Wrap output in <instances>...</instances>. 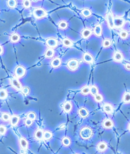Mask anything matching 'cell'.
<instances>
[{
  "label": "cell",
  "mask_w": 130,
  "mask_h": 154,
  "mask_svg": "<svg viewBox=\"0 0 130 154\" xmlns=\"http://www.w3.org/2000/svg\"><path fill=\"white\" fill-rule=\"evenodd\" d=\"M62 143L65 146H69L71 144V141L68 137H64L62 139Z\"/></svg>",
  "instance_id": "obj_31"
},
{
  "label": "cell",
  "mask_w": 130,
  "mask_h": 154,
  "mask_svg": "<svg viewBox=\"0 0 130 154\" xmlns=\"http://www.w3.org/2000/svg\"><path fill=\"white\" fill-rule=\"evenodd\" d=\"M127 129H128V130H129V131H130V122H129V123L128 126H127Z\"/></svg>",
  "instance_id": "obj_45"
},
{
  "label": "cell",
  "mask_w": 130,
  "mask_h": 154,
  "mask_svg": "<svg viewBox=\"0 0 130 154\" xmlns=\"http://www.w3.org/2000/svg\"><path fill=\"white\" fill-rule=\"evenodd\" d=\"M83 60L88 64H91L93 62V57L91 54L88 53H84L83 55Z\"/></svg>",
  "instance_id": "obj_14"
},
{
  "label": "cell",
  "mask_w": 130,
  "mask_h": 154,
  "mask_svg": "<svg viewBox=\"0 0 130 154\" xmlns=\"http://www.w3.org/2000/svg\"><path fill=\"white\" fill-rule=\"evenodd\" d=\"M8 96V93L5 89H0V98L5 99Z\"/></svg>",
  "instance_id": "obj_36"
},
{
  "label": "cell",
  "mask_w": 130,
  "mask_h": 154,
  "mask_svg": "<svg viewBox=\"0 0 130 154\" xmlns=\"http://www.w3.org/2000/svg\"><path fill=\"white\" fill-rule=\"evenodd\" d=\"M3 53V48L2 46H0V55H2Z\"/></svg>",
  "instance_id": "obj_44"
},
{
  "label": "cell",
  "mask_w": 130,
  "mask_h": 154,
  "mask_svg": "<svg viewBox=\"0 0 130 154\" xmlns=\"http://www.w3.org/2000/svg\"><path fill=\"white\" fill-rule=\"evenodd\" d=\"M26 74V70L25 67L22 65H18L15 69V74L18 78H23Z\"/></svg>",
  "instance_id": "obj_4"
},
{
  "label": "cell",
  "mask_w": 130,
  "mask_h": 154,
  "mask_svg": "<svg viewBox=\"0 0 130 154\" xmlns=\"http://www.w3.org/2000/svg\"><path fill=\"white\" fill-rule=\"evenodd\" d=\"M19 143L21 145V147L24 150H26L28 148V141L24 138H21L19 140Z\"/></svg>",
  "instance_id": "obj_19"
},
{
  "label": "cell",
  "mask_w": 130,
  "mask_h": 154,
  "mask_svg": "<svg viewBox=\"0 0 130 154\" xmlns=\"http://www.w3.org/2000/svg\"><path fill=\"white\" fill-rule=\"evenodd\" d=\"M23 6L25 8H30L31 6V1H28V0H26V1H23Z\"/></svg>",
  "instance_id": "obj_40"
},
{
  "label": "cell",
  "mask_w": 130,
  "mask_h": 154,
  "mask_svg": "<svg viewBox=\"0 0 130 154\" xmlns=\"http://www.w3.org/2000/svg\"><path fill=\"white\" fill-rule=\"evenodd\" d=\"M2 120H3V121L7 122V121H10V120L11 117H10V115L9 113L5 112V113H2Z\"/></svg>",
  "instance_id": "obj_34"
},
{
  "label": "cell",
  "mask_w": 130,
  "mask_h": 154,
  "mask_svg": "<svg viewBox=\"0 0 130 154\" xmlns=\"http://www.w3.org/2000/svg\"><path fill=\"white\" fill-rule=\"evenodd\" d=\"M7 3H8V7L11 8H15V7L17 6V2L15 0H9V1H8Z\"/></svg>",
  "instance_id": "obj_35"
},
{
  "label": "cell",
  "mask_w": 130,
  "mask_h": 154,
  "mask_svg": "<svg viewBox=\"0 0 130 154\" xmlns=\"http://www.w3.org/2000/svg\"><path fill=\"white\" fill-rule=\"evenodd\" d=\"M62 43L63 45L64 46H65V47H70V46H72L73 45L72 41L70 40H69V39L67 38V37H65V38H64L63 40Z\"/></svg>",
  "instance_id": "obj_28"
},
{
  "label": "cell",
  "mask_w": 130,
  "mask_h": 154,
  "mask_svg": "<svg viewBox=\"0 0 130 154\" xmlns=\"http://www.w3.org/2000/svg\"><path fill=\"white\" fill-rule=\"evenodd\" d=\"M46 44L50 48L53 49L57 47L59 42H58V40L55 37H49L46 40Z\"/></svg>",
  "instance_id": "obj_5"
},
{
  "label": "cell",
  "mask_w": 130,
  "mask_h": 154,
  "mask_svg": "<svg viewBox=\"0 0 130 154\" xmlns=\"http://www.w3.org/2000/svg\"><path fill=\"white\" fill-rule=\"evenodd\" d=\"M124 67H125V69H126V70L130 71V64H125Z\"/></svg>",
  "instance_id": "obj_43"
},
{
  "label": "cell",
  "mask_w": 130,
  "mask_h": 154,
  "mask_svg": "<svg viewBox=\"0 0 130 154\" xmlns=\"http://www.w3.org/2000/svg\"><path fill=\"white\" fill-rule=\"evenodd\" d=\"M93 33L97 37H100L102 35V27L100 24H98L94 27Z\"/></svg>",
  "instance_id": "obj_13"
},
{
  "label": "cell",
  "mask_w": 130,
  "mask_h": 154,
  "mask_svg": "<svg viewBox=\"0 0 130 154\" xmlns=\"http://www.w3.org/2000/svg\"><path fill=\"white\" fill-rule=\"evenodd\" d=\"M81 15L84 17H85V18H88V17H89L91 15L92 12L89 9H88V8H84V9H83L81 10Z\"/></svg>",
  "instance_id": "obj_21"
},
{
  "label": "cell",
  "mask_w": 130,
  "mask_h": 154,
  "mask_svg": "<svg viewBox=\"0 0 130 154\" xmlns=\"http://www.w3.org/2000/svg\"><path fill=\"white\" fill-rule=\"evenodd\" d=\"M6 132H7V127L5 126L1 125V126H0V134H5L6 133Z\"/></svg>",
  "instance_id": "obj_41"
},
{
  "label": "cell",
  "mask_w": 130,
  "mask_h": 154,
  "mask_svg": "<svg viewBox=\"0 0 130 154\" xmlns=\"http://www.w3.org/2000/svg\"><path fill=\"white\" fill-rule=\"evenodd\" d=\"M62 64V61L61 59L59 57L55 58V59H53L51 60V63H50V65L53 68H58Z\"/></svg>",
  "instance_id": "obj_12"
},
{
  "label": "cell",
  "mask_w": 130,
  "mask_h": 154,
  "mask_svg": "<svg viewBox=\"0 0 130 154\" xmlns=\"http://www.w3.org/2000/svg\"><path fill=\"white\" fill-rule=\"evenodd\" d=\"M78 114L80 117H83V118H86L89 115V112L88 110L84 107H81L78 110Z\"/></svg>",
  "instance_id": "obj_15"
},
{
  "label": "cell",
  "mask_w": 130,
  "mask_h": 154,
  "mask_svg": "<svg viewBox=\"0 0 130 154\" xmlns=\"http://www.w3.org/2000/svg\"><path fill=\"white\" fill-rule=\"evenodd\" d=\"M54 53H55V51H54L53 49L48 48L45 53V56L46 58H48V59L52 58L53 56Z\"/></svg>",
  "instance_id": "obj_23"
},
{
  "label": "cell",
  "mask_w": 130,
  "mask_h": 154,
  "mask_svg": "<svg viewBox=\"0 0 130 154\" xmlns=\"http://www.w3.org/2000/svg\"><path fill=\"white\" fill-rule=\"evenodd\" d=\"M90 94L93 97L98 94V88L97 86L92 85L90 87Z\"/></svg>",
  "instance_id": "obj_27"
},
{
  "label": "cell",
  "mask_w": 130,
  "mask_h": 154,
  "mask_svg": "<svg viewBox=\"0 0 130 154\" xmlns=\"http://www.w3.org/2000/svg\"><path fill=\"white\" fill-rule=\"evenodd\" d=\"M27 119H29L32 120V121H34V120H35L36 119V115L34 112H30L27 113Z\"/></svg>",
  "instance_id": "obj_37"
},
{
  "label": "cell",
  "mask_w": 130,
  "mask_h": 154,
  "mask_svg": "<svg viewBox=\"0 0 130 154\" xmlns=\"http://www.w3.org/2000/svg\"><path fill=\"white\" fill-rule=\"evenodd\" d=\"M94 98H95V100L97 102H98V103L102 102L103 100V96H102L101 94H98L96 96H95Z\"/></svg>",
  "instance_id": "obj_38"
},
{
  "label": "cell",
  "mask_w": 130,
  "mask_h": 154,
  "mask_svg": "<svg viewBox=\"0 0 130 154\" xmlns=\"http://www.w3.org/2000/svg\"><path fill=\"white\" fill-rule=\"evenodd\" d=\"M72 105L71 102H66L64 103V107H63L64 112H66V113H69L72 110Z\"/></svg>",
  "instance_id": "obj_18"
},
{
  "label": "cell",
  "mask_w": 130,
  "mask_h": 154,
  "mask_svg": "<svg viewBox=\"0 0 130 154\" xmlns=\"http://www.w3.org/2000/svg\"><path fill=\"white\" fill-rule=\"evenodd\" d=\"M32 122H32V120L29 119H26V121H25V124L27 126H32Z\"/></svg>",
  "instance_id": "obj_42"
},
{
  "label": "cell",
  "mask_w": 130,
  "mask_h": 154,
  "mask_svg": "<svg viewBox=\"0 0 130 154\" xmlns=\"http://www.w3.org/2000/svg\"><path fill=\"white\" fill-rule=\"evenodd\" d=\"M113 60H114L115 62H121L123 60L124 56L123 55L121 52L118 51H115L113 55Z\"/></svg>",
  "instance_id": "obj_9"
},
{
  "label": "cell",
  "mask_w": 130,
  "mask_h": 154,
  "mask_svg": "<svg viewBox=\"0 0 130 154\" xmlns=\"http://www.w3.org/2000/svg\"><path fill=\"white\" fill-rule=\"evenodd\" d=\"M33 15L34 17L38 19H41L44 18L47 15V13L46 11L42 8H37L33 10Z\"/></svg>",
  "instance_id": "obj_2"
},
{
  "label": "cell",
  "mask_w": 130,
  "mask_h": 154,
  "mask_svg": "<svg viewBox=\"0 0 130 154\" xmlns=\"http://www.w3.org/2000/svg\"><path fill=\"white\" fill-rule=\"evenodd\" d=\"M122 102L125 103H130V92H126L122 97Z\"/></svg>",
  "instance_id": "obj_26"
},
{
  "label": "cell",
  "mask_w": 130,
  "mask_h": 154,
  "mask_svg": "<svg viewBox=\"0 0 130 154\" xmlns=\"http://www.w3.org/2000/svg\"><path fill=\"white\" fill-rule=\"evenodd\" d=\"M111 45H112V42H111L109 39H105L103 41V43H102V46H103V47L105 48L110 47Z\"/></svg>",
  "instance_id": "obj_32"
},
{
  "label": "cell",
  "mask_w": 130,
  "mask_h": 154,
  "mask_svg": "<svg viewBox=\"0 0 130 154\" xmlns=\"http://www.w3.org/2000/svg\"><path fill=\"white\" fill-rule=\"evenodd\" d=\"M67 67L70 71H76L79 67V62L75 59H70L67 63Z\"/></svg>",
  "instance_id": "obj_3"
},
{
  "label": "cell",
  "mask_w": 130,
  "mask_h": 154,
  "mask_svg": "<svg viewBox=\"0 0 130 154\" xmlns=\"http://www.w3.org/2000/svg\"><path fill=\"white\" fill-rule=\"evenodd\" d=\"M20 40H21V37L17 33L13 34L10 37V41L12 43H17L20 41Z\"/></svg>",
  "instance_id": "obj_29"
},
{
  "label": "cell",
  "mask_w": 130,
  "mask_h": 154,
  "mask_svg": "<svg viewBox=\"0 0 130 154\" xmlns=\"http://www.w3.org/2000/svg\"><path fill=\"white\" fill-rule=\"evenodd\" d=\"M21 91H22V93H23L24 95L27 96V95H28L29 94L30 88H29V87H24V88H22Z\"/></svg>",
  "instance_id": "obj_39"
},
{
  "label": "cell",
  "mask_w": 130,
  "mask_h": 154,
  "mask_svg": "<svg viewBox=\"0 0 130 154\" xmlns=\"http://www.w3.org/2000/svg\"><path fill=\"white\" fill-rule=\"evenodd\" d=\"M125 24V21L123 18L121 17H116L114 19V25L115 28L119 29L123 27Z\"/></svg>",
  "instance_id": "obj_6"
},
{
  "label": "cell",
  "mask_w": 130,
  "mask_h": 154,
  "mask_svg": "<svg viewBox=\"0 0 130 154\" xmlns=\"http://www.w3.org/2000/svg\"><path fill=\"white\" fill-rule=\"evenodd\" d=\"M93 135V131L89 127H84L81 129L80 136L84 140H88L91 138Z\"/></svg>",
  "instance_id": "obj_1"
},
{
  "label": "cell",
  "mask_w": 130,
  "mask_h": 154,
  "mask_svg": "<svg viewBox=\"0 0 130 154\" xmlns=\"http://www.w3.org/2000/svg\"><path fill=\"white\" fill-rule=\"evenodd\" d=\"M103 110L105 113H112L114 112V107L110 103H105L103 106Z\"/></svg>",
  "instance_id": "obj_10"
},
{
  "label": "cell",
  "mask_w": 130,
  "mask_h": 154,
  "mask_svg": "<svg viewBox=\"0 0 130 154\" xmlns=\"http://www.w3.org/2000/svg\"><path fill=\"white\" fill-rule=\"evenodd\" d=\"M43 133L44 132L41 129H38L36 130V131L34 133V137L36 140H41L43 138Z\"/></svg>",
  "instance_id": "obj_20"
},
{
  "label": "cell",
  "mask_w": 130,
  "mask_h": 154,
  "mask_svg": "<svg viewBox=\"0 0 130 154\" xmlns=\"http://www.w3.org/2000/svg\"><path fill=\"white\" fill-rule=\"evenodd\" d=\"M107 22L108 24V26L110 29H114V18L113 15H112V12H108L107 15Z\"/></svg>",
  "instance_id": "obj_8"
},
{
  "label": "cell",
  "mask_w": 130,
  "mask_h": 154,
  "mask_svg": "<svg viewBox=\"0 0 130 154\" xmlns=\"http://www.w3.org/2000/svg\"><path fill=\"white\" fill-rule=\"evenodd\" d=\"M102 125L105 129H110L114 126V122L112 120L110 119H106L103 121Z\"/></svg>",
  "instance_id": "obj_11"
},
{
  "label": "cell",
  "mask_w": 130,
  "mask_h": 154,
  "mask_svg": "<svg viewBox=\"0 0 130 154\" xmlns=\"http://www.w3.org/2000/svg\"><path fill=\"white\" fill-rule=\"evenodd\" d=\"M59 28L62 30H65L68 28V23L65 21H61L59 23Z\"/></svg>",
  "instance_id": "obj_25"
},
{
  "label": "cell",
  "mask_w": 130,
  "mask_h": 154,
  "mask_svg": "<svg viewBox=\"0 0 130 154\" xmlns=\"http://www.w3.org/2000/svg\"><path fill=\"white\" fill-rule=\"evenodd\" d=\"M19 120H20L19 117H18L17 115H12L10 119V123L11 124H12V126H17V124H18V122H19Z\"/></svg>",
  "instance_id": "obj_22"
},
{
  "label": "cell",
  "mask_w": 130,
  "mask_h": 154,
  "mask_svg": "<svg viewBox=\"0 0 130 154\" xmlns=\"http://www.w3.org/2000/svg\"><path fill=\"white\" fill-rule=\"evenodd\" d=\"M119 36L122 40H126L128 37V32H127V31H125V30H122L120 32Z\"/></svg>",
  "instance_id": "obj_33"
},
{
  "label": "cell",
  "mask_w": 130,
  "mask_h": 154,
  "mask_svg": "<svg viewBox=\"0 0 130 154\" xmlns=\"http://www.w3.org/2000/svg\"><path fill=\"white\" fill-rule=\"evenodd\" d=\"M81 35L82 37L84 39H88L92 35V31L89 29L86 28L84 29H83V31H82Z\"/></svg>",
  "instance_id": "obj_16"
},
{
  "label": "cell",
  "mask_w": 130,
  "mask_h": 154,
  "mask_svg": "<svg viewBox=\"0 0 130 154\" xmlns=\"http://www.w3.org/2000/svg\"><path fill=\"white\" fill-rule=\"evenodd\" d=\"M97 150L99 151H104L107 150V144L104 141H101L97 145Z\"/></svg>",
  "instance_id": "obj_17"
},
{
  "label": "cell",
  "mask_w": 130,
  "mask_h": 154,
  "mask_svg": "<svg viewBox=\"0 0 130 154\" xmlns=\"http://www.w3.org/2000/svg\"><path fill=\"white\" fill-rule=\"evenodd\" d=\"M11 84H12V86H13L15 89H17V90H22V84H21V82H20L18 79H16V78H12V79H11Z\"/></svg>",
  "instance_id": "obj_7"
},
{
  "label": "cell",
  "mask_w": 130,
  "mask_h": 154,
  "mask_svg": "<svg viewBox=\"0 0 130 154\" xmlns=\"http://www.w3.org/2000/svg\"><path fill=\"white\" fill-rule=\"evenodd\" d=\"M53 136V134L50 131H45L43 133V139L45 140H50Z\"/></svg>",
  "instance_id": "obj_30"
},
{
  "label": "cell",
  "mask_w": 130,
  "mask_h": 154,
  "mask_svg": "<svg viewBox=\"0 0 130 154\" xmlns=\"http://www.w3.org/2000/svg\"><path fill=\"white\" fill-rule=\"evenodd\" d=\"M81 93L83 95H88L90 93V87L88 86H84L81 89Z\"/></svg>",
  "instance_id": "obj_24"
}]
</instances>
